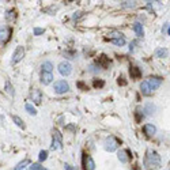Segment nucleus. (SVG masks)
<instances>
[{"mask_svg": "<svg viewBox=\"0 0 170 170\" xmlns=\"http://www.w3.org/2000/svg\"><path fill=\"white\" fill-rule=\"evenodd\" d=\"M144 166L147 170H155L160 166V156L156 151H151L149 150L144 158Z\"/></svg>", "mask_w": 170, "mask_h": 170, "instance_id": "nucleus-1", "label": "nucleus"}, {"mask_svg": "<svg viewBox=\"0 0 170 170\" xmlns=\"http://www.w3.org/2000/svg\"><path fill=\"white\" fill-rule=\"evenodd\" d=\"M53 90H55L56 94H65L70 91V84L65 80H57L53 84Z\"/></svg>", "mask_w": 170, "mask_h": 170, "instance_id": "nucleus-2", "label": "nucleus"}, {"mask_svg": "<svg viewBox=\"0 0 170 170\" xmlns=\"http://www.w3.org/2000/svg\"><path fill=\"white\" fill-rule=\"evenodd\" d=\"M118 144H120V141L116 139L114 136H109L108 139L105 140V143H103V147H105L106 151H109V153H113V151L117 150Z\"/></svg>", "mask_w": 170, "mask_h": 170, "instance_id": "nucleus-3", "label": "nucleus"}, {"mask_svg": "<svg viewBox=\"0 0 170 170\" xmlns=\"http://www.w3.org/2000/svg\"><path fill=\"white\" fill-rule=\"evenodd\" d=\"M11 34H12V29L10 26L0 27V44H2V45L7 44L8 40L11 38Z\"/></svg>", "mask_w": 170, "mask_h": 170, "instance_id": "nucleus-4", "label": "nucleus"}, {"mask_svg": "<svg viewBox=\"0 0 170 170\" xmlns=\"http://www.w3.org/2000/svg\"><path fill=\"white\" fill-rule=\"evenodd\" d=\"M23 56H25V48L21 45L17 46V49H15L14 55H12V57H11V64H18V63L23 59Z\"/></svg>", "mask_w": 170, "mask_h": 170, "instance_id": "nucleus-5", "label": "nucleus"}, {"mask_svg": "<svg viewBox=\"0 0 170 170\" xmlns=\"http://www.w3.org/2000/svg\"><path fill=\"white\" fill-rule=\"evenodd\" d=\"M52 150H60L61 149V135L59 131L53 132V137H52V144H50Z\"/></svg>", "mask_w": 170, "mask_h": 170, "instance_id": "nucleus-6", "label": "nucleus"}, {"mask_svg": "<svg viewBox=\"0 0 170 170\" xmlns=\"http://www.w3.org/2000/svg\"><path fill=\"white\" fill-rule=\"evenodd\" d=\"M59 72H60L63 76H68L72 72V65L68 61H61L59 64Z\"/></svg>", "mask_w": 170, "mask_h": 170, "instance_id": "nucleus-7", "label": "nucleus"}, {"mask_svg": "<svg viewBox=\"0 0 170 170\" xmlns=\"http://www.w3.org/2000/svg\"><path fill=\"white\" fill-rule=\"evenodd\" d=\"M30 98L33 101L34 103H37V105H40L41 102H42V93L38 90V89H33L30 93Z\"/></svg>", "mask_w": 170, "mask_h": 170, "instance_id": "nucleus-8", "label": "nucleus"}, {"mask_svg": "<svg viewBox=\"0 0 170 170\" xmlns=\"http://www.w3.org/2000/svg\"><path fill=\"white\" fill-rule=\"evenodd\" d=\"M149 84H150V87H151V90H156L158 87L162 84V78H159V76H150L149 78Z\"/></svg>", "mask_w": 170, "mask_h": 170, "instance_id": "nucleus-9", "label": "nucleus"}, {"mask_svg": "<svg viewBox=\"0 0 170 170\" xmlns=\"http://www.w3.org/2000/svg\"><path fill=\"white\" fill-rule=\"evenodd\" d=\"M83 165H84V170H95V162H94V159L90 155H84Z\"/></svg>", "mask_w": 170, "mask_h": 170, "instance_id": "nucleus-10", "label": "nucleus"}, {"mask_svg": "<svg viewBox=\"0 0 170 170\" xmlns=\"http://www.w3.org/2000/svg\"><path fill=\"white\" fill-rule=\"evenodd\" d=\"M52 80H53V75L50 72H42L41 74V83L42 84L48 86L49 83H52Z\"/></svg>", "mask_w": 170, "mask_h": 170, "instance_id": "nucleus-11", "label": "nucleus"}, {"mask_svg": "<svg viewBox=\"0 0 170 170\" xmlns=\"http://www.w3.org/2000/svg\"><path fill=\"white\" fill-rule=\"evenodd\" d=\"M140 91H141V94L143 95H151V93H153V90H151V87H150V84H149V82L147 80H144V82H141V84H140Z\"/></svg>", "mask_w": 170, "mask_h": 170, "instance_id": "nucleus-12", "label": "nucleus"}, {"mask_svg": "<svg viewBox=\"0 0 170 170\" xmlns=\"http://www.w3.org/2000/svg\"><path fill=\"white\" fill-rule=\"evenodd\" d=\"M143 132L147 135V136H154L156 133V127L153 124H146L143 127Z\"/></svg>", "mask_w": 170, "mask_h": 170, "instance_id": "nucleus-13", "label": "nucleus"}, {"mask_svg": "<svg viewBox=\"0 0 170 170\" xmlns=\"http://www.w3.org/2000/svg\"><path fill=\"white\" fill-rule=\"evenodd\" d=\"M155 110H156V106L154 105V103L147 102L146 105H144L143 112H146V114H149V116H153V114H155Z\"/></svg>", "mask_w": 170, "mask_h": 170, "instance_id": "nucleus-14", "label": "nucleus"}, {"mask_svg": "<svg viewBox=\"0 0 170 170\" xmlns=\"http://www.w3.org/2000/svg\"><path fill=\"white\" fill-rule=\"evenodd\" d=\"M127 151L125 150H120L117 153V158H118V160H120V162H122V163H127L128 160H129V158H128V155H127Z\"/></svg>", "mask_w": 170, "mask_h": 170, "instance_id": "nucleus-15", "label": "nucleus"}, {"mask_svg": "<svg viewBox=\"0 0 170 170\" xmlns=\"http://www.w3.org/2000/svg\"><path fill=\"white\" fill-rule=\"evenodd\" d=\"M133 31L136 33L137 37H141L144 34V29H143V25L139 23V22H136V23L133 25Z\"/></svg>", "mask_w": 170, "mask_h": 170, "instance_id": "nucleus-16", "label": "nucleus"}, {"mask_svg": "<svg viewBox=\"0 0 170 170\" xmlns=\"http://www.w3.org/2000/svg\"><path fill=\"white\" fill-rule=\"evenodd\" d=\"M168 55H169V50L166 48H158L155 50V56H156V57H159V59L168 57Z\"/></svg>", "mask_w": 170, "mask_h": 170, "instance_id": "nucleus-17", "label": "nucleus"}, {"mask_svg": "<svg viewBox=\"0 0 170 170\" xmlns=\"http://www.w3.org/2000/svg\"><path fill=\"white\" fill-rule=\"evenodd\" d=\"M129 74H131V78H133V79H139L141 76V71L137 67H132L129 70Z\"/></svg>", "mask_w": 170, "mask_h": 170, "instance_id": "nucleus-18", "label": "nucleus"}, {"mask_svg": "<svg viewBox=\"0 0 170 170\" xmlns=\"http://www.w3.org/2000/svg\"><path fill=\"white\" fill-rule=\"evenodd\" d=\"M41 68H42V72H50L52 74L53 71V64L50 61H44L42 65H41Z\"/></svg>", "mask_w": 170, "mask_h": 170, "instance_id": "nucleus-19", "label": "nucleus"}, {"mask_svg": "<svg viewBox=\"0 0 170 170\" xmlns=\"http://www.w3.org/2000/svg\"><path fill=\"white\" fill-rule=\"evenodd\" d=\"M4 89H6V91H7V94H10L11 97H14V95H15L14 86L11 84V82H10V80H6V86H4Z\"/></svg>", "mask_w": 170, "mask_h": 170, "instance_id": "nucleus-20", "label": "nucleus"}, {"mask_svg": "<svg viewBox=\"0 0 170 170\" xmlns=\"http://www.w3.org/2000/svg\"><path fill=\"white\" fill-rule=\"evenodd\" d=\"M112 44H114L116 46H124L125 45V37H120V38H112L109 40Z\"/></svg>", "mask_w": 170, "mask_h": 170, "instance_id": "nucleus-21", "label": "nucleus"}, {"mask_svg": "<svg viewBox=\"0 0 170 170\" xmlns=\"http://www.w3.org/2000/svg\"><path fill=\"white\" fill-rule=\"evenodd\" d=\"M25 109H26V112L29 113L30 116H36L37 114V110H36V108H34L33 105H31V103H26V105H25Z\"/></svg>", "mask_w": 170, "mask_h": 170, "instance_id": "nucleus-22", "label": "nucleus"}, {"mask_svg": "<svg viewBox=\"0 0 170 170\" xmlns=\"http://www.w3.org/2000/svg\"><path fill=\"white\" fill-rule=\"evenodd\" d=\"M29 163H30V160H29V159L22 160V162H19L17 166H15V169H14V170H25V169H26V166L29 165Z\"/></svg>", "mask_w": 170, "mask_h": 170, "instance_id": "nucleus-23", "label": "nucleus"}, {"mask_svg": "<svg viewBox=\"0 0 170 170\" xmlns=\"http://www.w3.org/2000/svg\"><path fill=\"white\" fill-rule=\"evenodd\" d=\"M15 18H17V14H15L14 10H8L7 12H6V19L7 21H15Z\"/></svg>", "mask_w": 170, "mask_h": 170, "instance_id": "nucleus-24", "label": "nucleus"}, {"mask_svg": "<svg viewBox=\"0 0 170 170\" xmlns=\"http://www.w3.org/2000/svg\"><path fill=\"white\" fill-rule=\"evenodd\" d=\"M12 121L15 122V124L18 125V127L21 128H25V124H23V120H22L21 117H18V116H12Z\"/></svg>", "mask_w": 170, "mask_h": 170, "instance_id": "nucleus-25", "label": "nucleus"}, {"mask_svg": "<svg viewBox=\"0 0 170 170\" xmlns=\"http://www.w3.org/2000/svg\"><path fill=\"white\" fill-rule=\"evenodd\" d=\"M99 64L98 63H94V64H90L89 65V71L93 72V74H95V72H99Z\"/></svg>", "mask_w": 170, "mask_h": 170, "instance_id": "nucleus-26", "label": "nucleus"}, {"mask_svg": "<svg viewBox=\"0 0 170 170\" xmlns=\"http://www.w3.org/2000/svg\"><path fill=\"white\" fill-rule=\"evenodd\" d=\"M83 17H84V12H82V11H78V12H75V14L72 15V19L78 22V21H80Z\"/></svg>", "mask_w": 170, "mask_h": 170, "instance_id": "nucleus-27", "label": "nucleus"}, {"mask_svg": "<svg viewBox=\"0 0 170 170\" xmlns=\"http://www.w3.org/2000/svg\"><path fill=\"white\" fill-rule=\"evenodd\" d=\"M38 158H40V160H41V162H44V160H46V159H48V151H46V150H42V151H40V156H38Z\"/></svg>", "mask_w": 170, "mask_h": 170, "instance_id": "nucleus-28", "label": "nucleus"}, {"mask_svg": "<svg viewBox=\"0 0 170 170\" xmlns=\"http://www.w3.org/2000/svg\"><path fill=\"white\" fill-rule=\"evenodd\" d=\"M135 6H136V3H135V2H122L121 7H124V8H133Z\"/></svg>", "mask_w": 170, "mask_h": 170, "instance_id": "nucleus-29", "label": "nucleus"}, {"mask_svg": "<svg viewBox=\"0 0 170 170\" xmlns=\"http://www.w3.org/2000/svg\"><path fill=\"white\" fill-rule=\"evenodd\" d=\"M29 170H48V169H45L44 166H41L40 163H33V165H30Z\"/></svg>", "mask_w": 170, "mask_h": 170, "instance_id": "nucleus-30", "label": "nucleus"}, {"mask_svg": "<svg viewBox=\"0 0 170 170\" xmlns=\"http://www.w3.org/2000/svg\"><path fill=\"white\" fill-rule=\"evenodd\" d=\"M33 33H34V36H41V34L45 33V30L41 29V27H36V29L33 30Z\"/></svg>", "mask_w": 170, "mask_h": 170, "instance_id": "nucleus-31", "label": "nucleus"}, {"mask_svg": "<svg viewBox=\"0 0 170 170\" xmlns=\"http://www.w3.org/2000/svg\"><path fill=\"white\" fill-rule=\"evenodd\" d=\"M143 117H144V113H140V110H136V121L140 122L143 120Z\"/></svg>", "mask_w": 170, "mask_h": 170, "instance_id": "nucleus-32", "label": "nucleus"}, {"mask_svg": "<svg viewBox=\"0 0 170 170\" xmlns=\"http://www.w3.org/2000/svg\"><path fill=\"white\" fill-rule=\"evenodd\" d=\"M65 56H67L68 59H75L76 53H75V52H71V50H70V52H65Z\"/></svg>", "mask_w": 170, "mask_h": 170, "instance_id": "nucleus-33", "label": "nucleus"}, {"mask_svg": "<svg viewBox=\"0 0 170 170\" xmlns=\"http://www.w3.org/2000/svg\"><path fill=\"white\" fill-rule=\"evenodd\" d=\"M64 170H76V168H75V166H72V165H70V163H65V165H64Z\"/></svg>", "mask_w": 170, "mask_h": 170, "instance_id": "nucleus-34", "label": "nucleus"}, {"mask_svg": "<svg viewBox=\"0 0 170 170\" xmlns=\"http://www.w3.org/2000/svg\"><path fill=\"white\" fill-rule=\"evenodd\" d=\"M103 84H105V83H103V80H94V86H95V87H102Z\"/></svg>", "mask_w": 170, "mask_h": 170, "instance_id": "nucleus-35", "label": "nucleus"}, {"mask_svg": "<svg viewBox=\"0 0 170 170\" xmlns=\"http://www.w3.org/2000/svg\"><path fill=\"white\" fill-rule=\"evenodd\" d=\"M135 45H136V41H132V42H131V46H129V50H131V52H133V50H135Z\"/></svg>", "mask_w": 170, "mask_h": 170, "instance_id": "nucleus-36", "label": "nucleus"}, {"mask_svg": "<svg viewBox=\"0 0 170 170\" xmlns=\"http://www.w3.org/2000/svg\"><path fill=\"white\" fill-rule=\"evenodd\" d=\"M78 87H80V89H84V90H87V87L84 86V83H83V82H79V83H78Z\"/></svg>", "mask_w": 170, "mask_h": 170, "instance_id": "nucleus-37", "label": "nucleus"}, {"mask_svg": "<svg viewBox=\"0 0 170 170\" xmlns=\"http://www.w3.org/2000/svg\"><path fill=\"white\" fill-rule=\"evenodd\" d=\"M168 27H169V23H166V25H165V26H163V29H162V31H166V29H168Z\"/></svg>", "mask_w": 170, "mask_h": 170, "instance_id": "nucleus-38", "label": "nucleus"}, {"mask_svg": "<svg viewBox=\"0 0 170 170\" xmlns=\"http://www.w3.org/2000/svg\"><path fill=\"white\" fill-rule=\"evenodd\" d=\"M169 36H170V29H169Z\"/></svg>", "mask_w": 170, "mask_h": 170, "instance_id": "nucleus-39", "label": "nucleus"}]
</instances>
